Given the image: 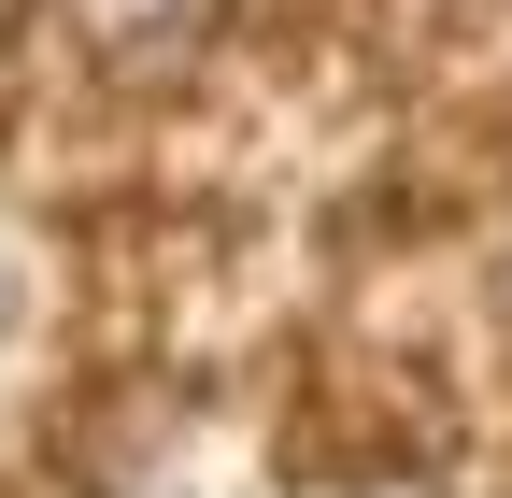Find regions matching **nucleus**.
<instances>
[{
	"label": "nucleus",
	"instance_id": "f257e3e1",
	"mask_svg": "<svg viewBox=\"0 0 512 498\" xmlns=\"http://www.w3.org/2000/svg\"><path fill=\"white\" fill-rule=\"evenodd\" d=\"M498 299H512V257H498Z\"/></svg>",
	"mask_w": 512,
	"mask_h": 498
}]
</instances>
